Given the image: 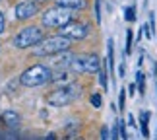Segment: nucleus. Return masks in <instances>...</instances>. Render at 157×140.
<instances>
[{"label":"nucleus","mask_w":157,"mask_h":140,"mask_svg":"<svg viewBox=\"0 0 157 140\" xmlns=\"http://www.w3.org/2000/svg\"><path fill=\"white\" fill-rule=\"evenodd\" d=\"M54 4L64 6V8H72V10H83L87 6L86 0H54Z\"/></svg>","instance_id":"9"},{"label":"nucleus","mask_w":157,"mask_h":140,"mask_svg":"<svg viewBox=\"0 0 157 140\" xmlns=\"http://www.w3.org/2000/svg\"><path fill=\"white\" fill-rule=\"evenodd\" d=\"M95 18L101 23V0H95Z\"/></svg>","instance_id":"20"},{"label":"nucleus","mask_w":157,"mask_h":140,"mask_svg":"<svg viewBox=\"0 0 157 140\" xmlns=\"http://www.w3.org/2000/svg\"><path fill=\"white\" fill-rule=\"evenodd\" d=\"M74 20V10L72 8H64V6L54 4L52 8H49L43 14V26L45 27H62L68 22Z\"/></svg>","instance_id":"5"},{"label":"nucleus","mask_w":157,"mask_h":140,"mask_svg":"<svg viewBox=\"0 0 157 140\" xmlns=\"http://www.w3.org/2000/svg\"><path fill=\"white\" fill-rule=\"evenodd\" d=\"M107 62H109V72H113L114 70V47L111 39H109V45H107Z\"/></svg>","instance_id":"13"},{"label":"nucleus","mask_w":157,"mask_h":140,"mask_svg":"<svg viewBox=\"0 0 157 140\" xmlns=\"http://www.w3.org/2000/svg\"><path fill=\"white\" fill-rule=\"evenodd\" d=\"M136 80H138V92H140V94H146V80H144V72L142 70L136 72Z\"/></svg>","instance_id":"14"},{"label":"nucleus","mask_w":157,"mask_h":140,"mask_svg":"<svg viewBox=\"0 0 157 140\" xmlns=\"http://www.w3.org/2000/svg\"><path fill=\"white\" fill-rule=\"evenodd\" d=\"M78 95H80V86L70 82V84H66V86L54 90L51 94H47L45 99H47V103H49L51 107H64V105H70Z\"/></svg>","instance_id":"3"},{"label":"nucleus","mask_w":157,"mask_h":140,"mask_svg":"<svg viewBox=\"0 0 157 140\" xmlns=\"http://www.w3.org/2000/svg\"><path fill=\"white\" fill-rule=\"evenodd\" d=\"M51 76H52V70L49 66L35 64V66H29L20 76V82H21V86H25V88H37V86H43V84L51 82Z\"/></svg>","instance_id":"2"},{"label":"nucleus","mask_w":157,"mask_h":140,"mask_svg":"<svg viewBox=\"0 0 157 140\" xmlns=\"http://www.w3.org/2000/svg\"><path fill=\"white\" fill-rule=\"evenodd\" d=\"M128 94H130V95H134V94H136V84H130V88H128Z\"/></svg>","instance_id":"23"},{"label":"nucleus","mask_w":157,"mask_h":140,"mask_svg":"<svg viewBox=\"0 0 157 140\" xmlns=\"http://www.w3.org/2000/svg\"><path fill=\"white\" fill-rule=\"evenodd\" d=\"M4 29H6V18H4L2 12H0V33H4Z\"/></svg>","instance_id":"21"},{"label":"nucleus","mask_w":157,"mask_h":140,"mask_svg":"<svg viewBox=\"0 0 157 140\" xmlns=\"http://www.w3.org/2000/svg\"><path fill=\"white\" fill-rule=\"evenodd\" d=\"M39 12V2L37 0H21L16 6V18L17 20H31Z\"/></svg>","instance_id":"8"},{"label":"nucleus","mask_w":157,"mask_h":140,"mask_svg":"<svg viewBox=\"0 0 157 140\" xmlns=\"http://www.w3.org/2000/svg\"><path fill=\"white\" fill-rule=\"evenodd\" d=\"M118 74H120V76H124V64H120V66H118Z\"/></svg>","instance_id":"24"},{"label":"nucleus","mask_w":157,"mask_h":140,"mask_svg":"<svg viewBox=\"0 0 157 140\" xmlns=\"http://www.w3.org/2000/svg\"><path fill=\"white\" fill-rule=\"evenodd\" d=\"M43 39H45L43 27L27 26V27H23L21 31H17V33L14 35V39H12V45H14L16 49H29V47L39 45Z\"/></svg>","instance_id":"4"},{"label":"nucleus","mask_w":157,"mask_h":140,"mask_svg":"<svg viewBox=\"0 0 157 140\" xmlns=\"http://www.w3.org/2000/svg\"><path fill=\"white\" fill-rule=\"evenodd\" d=\"M91 105L97 107V109L101 107V95H99V94H93V95H91Z\"/></svg>","instance_id":"19"},{"label":"nucleus","mask_w":157,"mask_h":140,"mask_svg":"<svg viewBox=\"0 0 157 140\" xmlns=\"http://www.w3.org/2000/svg\"><path fill=\"white\" fill-rule=\"evenodd\" d=\"M124 20L126 22H134L136 20V6H128L124 10Z\"/></svg>","instance_id":"15"},{"label":"nucleus","mask_w":157,"mask_h":140,"mask_svg":"<svg viewBox=\"0 0 157 140\" xmlns=\"http://www.w3.org/2000/svg\"><path fill=\"white\" fill-rule=\"evenodd\" d=\"M128 123H130V126H134L136 123H134V117H132V115H128Z\"/></svg>","instance_id":"25"},{"label":"nucleus","mask_w":157,"mask_h":140,"mask_svg":"<svg viewBox=\"0 0 157 140\" xmlns=\"http://www.w3.org/2000/svg\"><path fill=\"white\" fill-rule=\"evenodd\" d=\"M124 101H126V92L120 90V95H118V109H120V111L124 109Z\"/></svg>","instance_id":"18"},{"label":"nucleus","mask_w":157,"mask_h":140,"mask_svg":"<svg viewBox=\"0 0 157 140\" xmlns=\"http://www.w3.org/2000/svg\"><path fill=\"white\" fill-rule=\"evenodd\" d=\"M70 45H72V39L62 35V33H58V35L43 39L39 45H35L33 54L35 57H52V54H58L62 51H68Z\"/></svg>","instance_id":"1"},{"label":"nucleus","mask_w":157,"mask_h":140,"mask_svg":"<svg viewBox=\"0 0 157 140\" xmlns=\"http://www.w3.org/2000/svg\"><path fill=\"white\" fill-rule=\"evenodd\" d=\"M58 31L62 33V35H66V37H70V39H86L87 35H89V26L72 20V22L66 23V26L58 27Z\"/></svg>","instance_id":"7"},{"label":"nucleus","mask_w":157,"mask_h":140,"mask_svg":"<svg viewBox=\"0 0 157 140\" xmlns=\"http://www.w3.org/2000/svg\"><path fill=\"white\" fill-rule=\"evenodd\" d=\"M99 82H101V86H103V90H107L109 82H107V72L103 68H99Z\"/></svg>","instance_id":"17"},{"label":"nucleus","mask_w":157,"mask_h":140,"mask_svg":"<svg viewBox=\"0 0 157 140\" xmlns=\"http://www.w3.org/2000/svg\"><path fill=\"white\" fill-rule=\"evenodd\" d=\"M2 117H4V123L8 125V126H17V125H20V121H21V117L16 111H6Z\"/></svg>","instance_id":"11"},{"label":"nucleus","mask_w":157,"mask_h":140,"mask_svg":"<svg viewBox=\"0 0 157 140\" xmlns=\"http://www.w3.org/2000/svg\"><path fill=\"white\" fill-rule=\"evenodd\" d=\"M132 43H134V35H132V29L126 31V54L132 53Z\"/></svg>","instance_id":"16"},{"label":"nucleus","mask_w":157,"mask_h":140,"mask_svg":"<svg viewBox=\"0 0 157 140\" xmlns=\"http://www.w3.org/2000/svg\"><path fill=\"white\" fill-rule=\"evenodd\" d=\"M149 111H142L140 113V126H142V136L149 138Z\"/></svg>","instance_id":"10"},{"label":"nucleus","mask_w":157,"mask_h":140,"mask_svg":"<svg viewBox=\"0 0 157 140\" xmlns=\"http://www.w3.org/2000/svg\"><path fill=\"white\" fill-rule=\"evenodd\" d=\"M51 82H52V84H70V74H68L66 70L56 72V74L51 76Z\"/></svg>","instance_id":"12"},{"label":"nucleus","mask_w":157,"mask_h":140,"mask_svg":"<svg viewBox=\"0 0 157 140\" xmlns=\"http://www.w3.org/2000/svg\"><path fill=\"white\" fill-rule=\"evenodd\" d=\"M101 138H111V136H109V130H107V126H103V129H101Z\"/></svg>","instance_id":"22"},{"label":"nucleus","mask_w":157,"mask_h":140,"mask_svg":"<svg viewBox=\"0 0 157 140\" xmlns=\"http://www.w3.org/2000/svg\"><path fill=\"white\" fill-rule=\"evenodd\" d=\"M101 60L97 54H83V57H74L70 62V70L78 72V74H93L99 72Z\"/></svg>","instance_id":"6"}]
</instances>
